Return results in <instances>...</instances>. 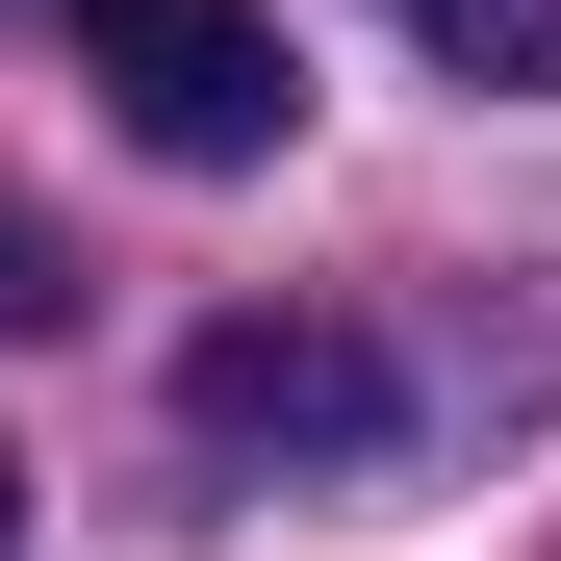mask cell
<instances>
[{
	"label": "cell",
	"instance_id": "cell-5",
	"mask_svg": "<svg viewBox=\"0 0 561 561\" xmlns=\"http://www.w3.org/2000/svg\"><path fill=\"white\" fill-rule=\"evenodd\" d=\"M0 536H26V459H0Z\"/></svg>",
	"mask_w": 561,
	"mask_h": 561
},
{
	"label": "cell",
	"instance_id": "cell-2",
	"mask_svg": "<svg viewBox=\"0 0 561 561\" xmlns=\"http://www.w3.org/2000/svg\"><path fill=\"white\" fill-rule=\"evenodd\" d=\"M179 409H205L230 459H383V434H409L383 332H332V307H230L205 357H179Z\"/></svg>",
	"mask_w": 561,
	"mask_h": 561
},
{
	"label": "cell",
	"instance_id": "cell-4",
	"mask_svg": "<svg viewBox=\"0 0 561 561\" xmlns=\"http://www.w3.org/2000/svg\"><path fill=\"white\" fill-rule=\"evenodd\" d=\"M51 307H77V280H51V230L0 205V332H51Z\"/></svg>",
	"mask_w": 561,
	"mask_h": 561
},
{
	"label": "cell",
	"instance_id": "cell-3",
	"mask_svg": "<svg viewBox=\"0 0 561 561\" xmlns=\"http://www.w3.org/2000/svg\"><path fill=\"white\" fill-rule=\"evenodd\" d=\"M409 51H434V77H511V103H536V77H561V0H409Z\"/></svg>",
	"mask_w": 561,
	"mask_h": 561
},
{
	"label": "cell",
	"instance_id": "cell-1",
	"mask_svg": "<svg viewBox=\"0 0 561 561\" xmlns=\"http://www.w3.org/2000/svg\"><path fill=\"white\" fill-rule=\"evenodd\" d=\"M77 77L128 103V153L179 179H255L307 128V51H280V0H77Z\"/></svg>",
	"mask_w": 561,
	"mask_h": 561
}]
</instances>
